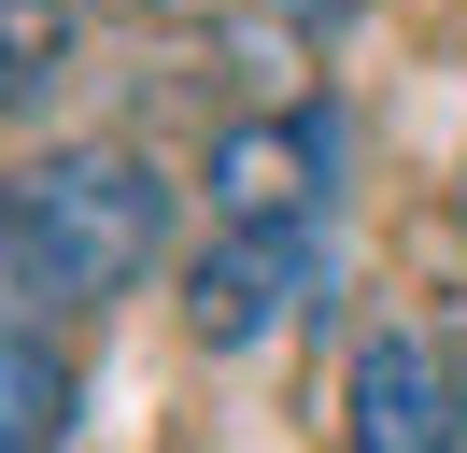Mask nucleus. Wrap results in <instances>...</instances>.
Listing matches in <instances>:
<instances>
[{"label": "nucleus", "mask_w": 467, "mask_h": 453, "mask_svg": "<svg viewBox=\"0 0 467 453\" xmlns=\"http://www.w3.org/2000/svg\"><path fill=\"white\" fill-rule=\"evenodd\" d=\"M326 184H340V113H326V100H297V113H269V128H227V142H213L227 226H326Z\"/></svg>", "instance_id": "4"}, {"label": "nucleus", "mask_w": 467, "mask_h": 453, "mask_svg": "<svg viewBox=\"0 0 467 453\" xmlns=\"http://www.w3.org/2000/svg\"><path fill=\"white\" fill-rule=\"evenodd\" d=\"M312 298H326V226H227V241L184 269V326H199L213 354H241V340L297 326Z\"/></svg>", "instance_id": "2"}, {"label": "nucleus", "mask_w": 467, "mask_h": 453, "mask_svg": "<svg viewBox=\"0 0 467 453\" xmlns=\"http://www.w3.org/2000/svg\"><path fill=\"white\" fill-rule=\"evenodd\" d=\"M453 213H467V184H453Z\"/></svg>", "instance_id": "7"}, {"label": "nucleus", "mask_w": 467, "mask_h": 453, "mask_svg": "<svg viewBox=\"0 0 467 453\" xmlns=\"http://www.w3.org/2000/svg\"><path fill=\"white\" fill-rule=\"evenodd\" d=\"M340 439L354 453H467L453 354H439L425 326H368V340H354V383H340Z\"/></svg>", "instance_id": "3"}, {"label": "nucleus", "mask_w": 467, "mask_h": 453, "mask_svg": "<svg viewBox=\"0 0 467 453\" xmlns=\"http://www.w3.org/2000/svg\"><path fill=\"white\" fill-rule=\"evenodd\" d=\"M57 425H71L57 340H0V453H57Z\"/></svg>", "instance_id": "5"}, {"label": "nucleus", "mask_w": 467, "mask_h": 453, "mask_svg": "<svg viewBox=\"0 0 467 453\" xmlns=\"http://www.w3.org/2000/svg\"><path fill=\"white\" fill-rule=\"evenodd\" d=\"M57 71H71V15H57V0H0V113L43 100Z\"/></svg>", "instance_id": "6"}, {"label": "nucleus", "mask_w": 467, "mask_h": 453, "mask_svg": "<svg viewBox=\"0 0 467 453\" xmlns=\"http://www.w3.org/2000/svg\"><path fill=\"white\" fill-rule=\"evenodd\" d=\"M171 255V184L128 142H57V156L0 170V340L86 326Z\"/></svg>", "instance_id": "1"}]
</instances>
